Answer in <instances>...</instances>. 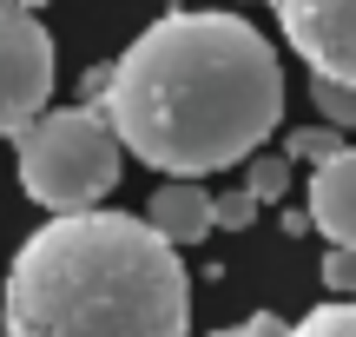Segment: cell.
I'll return each mask as SVG.
<instances>
[{"instance_id": "1", "label": "cell", "mask_w": 356, "mask_h": 337, "mask_svg": "<svg viewBox=\"0 0 356 337\" xmlns=\"http://www.w3.org/2000/svg\"><path fill=\"white\" fill-rule=\"evenodd\" d=\"M92 106L152 172L204 179L264 152L284 119V60L238 13H165L106 66Z\"/></svg>"}, {"instance_id": "10", "label": "cell", "mask_w": 356, "mask_h": 337, "mask_svg": "<svg viewBox=\"0 0 356 337\" xmlns=\"http://www.w3.org/2000/svg\"><path fill=\"white\" fill-rule=\"evenodd\" d=\"M310 106H317L330 126L356 132V86H337V79H317V73H310Z\"/></svg>"}, {"instance_id": "14", "label": "cell", "mask_w": 356, "mask_h": 337, "mask_svg": "<svg viewBox=\"0 0 356 337\" xmlns=\"http://www.w3.org/2000/svg\"><path fill=\"white\" fill-rule=\"evenodd\" d=\"M211 337H291V331H284L277 311H251L244 324H225V331H211Z\"/></svg>"}, {"instance_id": "8", "label": "cell", "mask_w": 356, "mask_h": 337, "mask_svg": "<svg viewBox=\"0 0 356 337\" xmlns=\"http://www.w3.org/2000/svg\"><path fill=\"white\" fill-rule=\"evenodd\" d=\"M291 337H356V298H330L317 311H304L291 324Z\"/></svg>"}, {"instance_id": "4", "label": "cell", "mask_w": 356, "mask_h": 337, "mask_svg": "<svg viewBox=\"0 0 356 337\" xmlns=\"http://www.w3.org/2000/svg\"><path fill=\"white\" fill-rule=\"evenodd\" d=\"M53 100V33L40 13L0 0V139L33 126Z\"/></svg>"}, {"instance_id": "5", "label": "cell", "mask_w": 356, "mask_h": 337, "mask_svg": "<svg viewBox=\"0 0 356 337\" xmlns=\"http://www.w3.org/2000/svg\"><path fill=\"white\" fill-rule=\"evenodd\" d=\"M291 53L317 79L356 86V0H270Z\"/></svg>"}, {"instance_id": "7", "label": "cell", "mask_w": 356, "mask_h": 337, "mask_svg": "<svg viewBox=\"0 0 356 337\" xmlns=\"http://www.w3.org/2000/svg\"><path fill=\"white\" fill-rule=\"evenodd\" d=\"M145 225H152L165 245H198L204 232H218V212H211V192H204L198 179H165L152 192V205H145Z\"/></svg>"}, {"instance_id": "3", "label": "cell", "mask_w": 356, "mask_h": 337, "mask_svg": "<svg viewBox=\"0 0 356 337\" xmlns=\"http://www.w3.org/2000/svg\"><path fill=\"white\" fill-rule=\"evenodd\" d=\"M13 166H20V192L33 205L92 212L119 185L126 146L99 106H60V113H40L33 126L13 132Z\"/></svg>"}, {"instance_id": "6", "label": "cell", "mask_w": 356, "mask_h": 337, "mask_svg": "<svg viewBox=\"0 0 356 337\" xmlns=\"http://www.w3.org/2000/svg\"><path fill=\"white\" fill-rule=\"evenodd\" d=\"M310 225H317L330 245L356 251V146H343L337 159H323L310 172Z\"/></svg>"}, {"instance_id": "11", "label": "cell", "mask_w": 356, "mask_h": 337, "mask_svg": "<svg viewBox=\"0 0 356 337\" xmlns=\"http://www.w3.org/2000/svg\"><path fill=\"white\" fill-rule=\"evenodd\" d=\"M337 152H343V126H304L284 139V159H310V166H323Z\"/></svg>"}, {"instance_id": "15", "label": "cell", "mask_w": 356, "mask_h": 337, "mask_svg": "<svg viewBox=\"0 0 356 337\" xmlns=\"http://www.w3.org/2000/svg\"><path fill=\"white\" fill-rule=\"evenodd\" d=\"M13 7H26V13H40V7H47V0H13Z\"/></svg>"}, {"instance_id": "12", "label": "cell", "mask_w": 356, "mask_h": 337, "mask_svg": "<svg viewBox=\"0 0 356 337\" xmlns=\"http://www.w3.org/2000/svg\"><path fill=\"white\" fill-rule=\"evenodd\" d=\"M317 272H323V285H330V298H356V251L350 245H330Z\"/></svg>"}, {"instance_id": "2", "label": "cell", "mask_w": 356, "mask_h": 337, "mask_svg": "<svg viewBox=\"0 0 356 337\" xmlns=\"http://www.w3.org/2000/svg\"><path fill=\"white\" fill-rule=\"evenodd\" d=\"M0 318L7 337H185L191 278L132 212H53L13 251Z\"/></svg>"}, {"instance_id": "9", "label": "cell", "mask_w": 356, "mask_h": 337, "mask_svg": "<svg viewBox=\"0 0 356 337\" xmlns=\"http://www.w3.org/2000/svg\"><path fill=\"white\" fill-rule=\"evenodd\" d=\"M244 166H251L244 192H251L257 205H277V198H284V185H291V159H284V152H251Z\"/></svg>"}, {"instance_id": "13", "label": "cell", "mask_w": 356, "mask_h": 337, "mask_svg": "<svg viewBox=\"0 0 356 337\" xmlns=\"http://www.w3.org/2000/svg\"><path fill=\"white\" fill-rule=\"evenodd\" d=\"M211 212H218V225L244 232V225L257 219V198H251V192H225V198H211Z\"/></svg>"}]
</instances>
